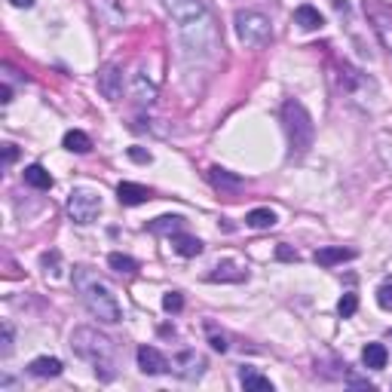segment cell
I'll list each match as a JSON object with an SVG mask.
<instances>
[{
	"instance_id": "19",
	"label": "cell",
	"mask_w": 392,
	"mask_h": 392,
	"mask_svg": "<svg viewBox=\"0 0 392 392\" xmlns=\"http://www.w3.org/2000/svg\"><path fill=\"white\" fill-rule=\"evenodd\" d=\"M181 227H184L181 214H162V218L147 224V230H151V233H162V236H175V233H181Z\"/></svg>"
},
{
	"instance_id": "5",
	"label": "cell",
	"mask_w": 392,
	"mask_h": 392,
	"mask_svg": "<svg viewBox=\"0 0 392 392\" xmlns=\"http://www.w3.org/2000/svg\"><path fill=\"white\" fill-rule=\"evenodd\" d=\"M233 28H236V37H239L242 46H251V49L264 46L273 34L270 19L261 10H239L233 16Z\"/></svg>"
},
{
	"instance_id": "17",
	"label": "cell",
	"mask_w": 392,
	"mask_h": 392,
	"mask_svg": "<svg viewBox=\"0 0 392 392\" xmlns=\"http://www.w3.org/2000/svg\"><path fill=\"white\" fill-rule=\"evenodd\" d=\"M169 239H172V248L178 251L181 257H196V255H203V242H199L196 236L175 233V236H169Z\"/></svg>"
},
{
	"instance_id": "14",
	"label": "cell",
	"mask_w": 392,
	"mask_h": 392,
	"mask_svg": "<svg viewBox=\"0 0 392 392\" xmlns=\"http://www.w3.org/2000/svg\"><path fill=\"white\" fill-rule=\"evenodd\" d=\"M203 368H205V361L199 359L196 352H181V356L172 361V371L181 374V377H187V380H194V377L203 374Z\"/></svg>"
},
{
	"instance_id": "6",
	"label": "cell",
	"mask_w": 392,
	"mask_h": 392,
	"mask_svg": "<svg viewBox=\"0 0 392 392\" xmlns=\"http://www.w3.org/2000/svg\"><path fill=\"white\" fill-rule=\"evenodd\" d=\"M68 214L77 224H92L101 214V194L92 187H74L68 194Z\"/></svg>"
},
{
	"instance_id": "21",
	"label": "cell",
	"mask_w": 392,
	"mask_h": 392,
	"mask_svg": "<svg viewBox=\"0 0 392 392\" xmlns=\"http://www.w3.org/2000/svg\"><path fill=\"white\" fill-rule=\"evenodd\" d=\"M25 184H28V187H34V190H49V187H53V175H49L43 166H37V162H34V166L25 169Z\"/></svg>"
},
{
	"instance_id": "1",
	"label": "cell",
	"mask_w": 392,
	"mask_h": 392,
	"mask_svg": "<svg viewBox=\"0 0 392 392\" xmlns=\"http://www.w3.org/2000/svg\"><path fill=\"white\" fill-rule=\"evenodd\" d=\"M172 22L184 53L196 62H212L221 49V34L205 0H172Z\"/></svg>"
},
{
	"instance_id": "3",
	"label": "cell",
	"mask_w": 392,
	"mask_h": 392,
	"mask_svg": "<svg viewBox=\"0 0 392 392\" xmlns=\"http://www.w3.org/2000/svg\"><path fill=\"white\" fill-rule=\"evenodd\" d=\"M71 350L83 361H90L101 380H114L117 377V343L108 334H101L99 328H90V325L74 328Z\"/></svg>"
},
{
	"instance_id": "32",
	"label": "cell",
	"mask_w": 392,
	"mask_h": 392,
	"mask_svg": "<svg viewBox=\"0 0 392 392\" xmlns=\"http://www.w3.org/2000/svg\"><path fill=\"white\" fill-rule=\"evenodd\" d=\"M276 257H279V261H298V251H291L288 246H279L276 248Z\"/></svg>"
},
{
	"instance_id": "4",
	"label": "cell",
	"mask_w": 392,
	"mask_h": 392,
	"mask_svg": "<svg viewBox=\"0 0 392 392\" xmlns=\"http://www.w3.org/2000/svg\"><path fill=\"white\" fill-rule=\"evenodd\" d=\"M282 126L288 135V157L300 160L309 153V147L316 142V123L309 117V110L300 105V101L288 99L282 105Z\"/></svg>"
},
{
	"instance_id": "24",
	"label": "cell",
	"mask_w": 392,
	"mask_h": 392,
	"mask_svg": "<svg viewBox=\"0 0 392 392\" xmlns=\"http://www.w3.org/2000/svg\"><path fill=\"white\" fill-rule=\"evenodd\" d=\"M108 264H110V270H117V273H126V276H132V273H138V261H135V257H129V255H120V251H114V255L108 257Z\"/></svg>"
},
{
	"instance_id": "22",
	"label": "cell",
	"mask_w": 392,
	"mask_h": 392,
	"mask_svg": "<svg viewBox=\"0 0 392 392\" xmlns=\"http://www.w3.org/2000/svg\"><path fill=\"white\" fill-rule=\"evenodd\" d=\"M65 147H68L71 153H90L92 151V138L86 135V132H80V129H71V132H65Z\"/></svg>"
},
{
	"instance_id": "20",
	"label": "cell",
	"mask_w": 392,
	"mask_h": 392,
	"mask_svg": "<svg viewBox=\"0 0 392 392\" xmlns=\"http://www.w3.org/2000/svg\"><path fill=\"white\" fill-rule=\"evenodd\" d=\"M28 374H34V377H58V374H62V361L53 359V356H40V359H34L31 365H28Z\"/></svg>"
},
{
	"instance_id": "9",
	"label": "cell",
	"mask_w": 392,
	"mask_h": 392,
	"mask_svg": "<svg viewBox=\"0 0 392 392\" xmlns=\"http://www.w3.org/2000/svg\"><path fill=\"white\" fill-rule=\"evenodd\" d=\"M129 95L135 105H153L157 101V83L153 80H147L144 71L132 74V83H129Z\"/></svg>"
},
{
	"instance_id": "33",
	"label": "cell",
	"mask_w": 392,
	"mask_h": 392,
	"mask_svg": "<svg viewBox=\"0 0 392 392\" xmlns=\"http://www.w3.org/2000/svg\"><path fill=\"white\" fill-rule=\"evenodd\" d=\"M19 157V151H16V144H3V162L6 166H12V160Z\"/></svg>"
},
{
	"instance_id": "34",
	"label": "cell",
	"mask_w": 392,
	"mask_h": 392,
	"mask_svg": "<svg viewBox=\"0 0 392 392\" xmlns=\"http://www.w3.org/2000/svg\"><path fill=\"white\" fill-rule=\"evenodd\" d=\"M12 6H19V10H28V6H34V0H10Z\"/></svg>"
},
{
	"instance_id": "12",
	"label": "cell",
	"mask_w": 392,
	"mask_h": 392,
	"mask_svg": "<svg viewBox=\"0 0 392 392\" xmlns=\"http://www.w3.org/2000/svg\"><path fill=\"white\" fill-rule=\"evenodd\" d=\"M352 257H356V251L343 248V246H325L316 251V264H319V267H337V264L352 261Z\"/></svg>"
},
{
	"instance_id": "35",
	"label": "cell",
	"mask_w": 392,
	"mask_h": 392,
	"mask_svg": "<svg viewBox=\"0 0 392 392\" xmlns=\"http://www.w3.org/2000/svg\"><path fill=\"white\" fill-rule=\"evenodd\" d=\"M389 334H392V331H389Z\"/></svg>"
},
{
	"instance_id": "2",
	"label": "cell",
	"mask_w": 392,
	"mask_h": 392,
	"mask_svg": "<svg viewBox=\"0 0 392 392\" xmlns=\"http://www.w3.org/2000/svg\"><path fill=\"white\" fill-rule=\"evenodd\" d=\"M74 288L80 291V300L90 309L99 322L105 325H117L123 319V307L117 300L114 288H110L99 273H92L90 267H74Z\"/></svg>"
},
{
	"instance_id": "31",
	"label": "cell",
	"mask_w": 392,
	"mask_h": 392,
	"mask_svg": "<svg viewBox=\"0 0 392 392\" xmlns=\"http://www.w3.org/2000/svg\"><path fill=\"white\" fill-rule=\"evenodd\" d=\"M129 160H135V162H151V153L142 151V147H129Z\"/></svg>"
},
{
	"instance_id": "8",
	"label": "cell",
	"mask_w": 392,
	"mask_h": 392,
	"mask_svg": "<svg viewBox=\"0 0 392 392\" xmlns=\"http://www.w3.org/2000/svg\"><path fill=\"white\" fill-rule=\"evenodd\" d=\"M138 368H142L144 374H151V377L172 371V368H169V359L162 356L157 346H138Z\"/></svg>"
},
{
	"instance_id": "28",
	"label": "cell",
	"mask_w": 392,
	"mask_h": 392,
	"mask_svg": "<svg viewBox=\"0 0 392 392\" xmlns=\"http://www.w3.org/2000/svg\"><path fill=\"white\" fill-rule=\"evenodd\" d=\"M181 307H184V298H181V291H169L166 298H162V309H166V313H178Z\"/></svg>"
},
{
	"instance_id": "18",
	"label": "cell",
	"mask_w": 392,
	"mask_h": 392,
	"mask_svg": "<svg viewBox=\"0 0 392 392\" xmlns=\"http://www.w3.org/2000/svg\"><path fill=\"white\" fill-rule=\"evenodd\" d=\"M239 383H242V386H246L248 392H273L270 377L257 374L255 368H242V371H239Z\"/></svg>"
},
{
	"instance_id": "15",
	"label": "cell",
	"mask_w": 392,
	"mask_h": 392,
	"mask_svg": "<svg viewBox=\"0 0 392 392\" xmlns=\"http://www.w3.org/2000/svg\"><path fill=\"white\" fill-rule=\"evenodd\" d=\"M294 25H300L303 31H316V28L325 25V19H322V12L316 10V6L303 3V6H298V10H294Z\"/></svg>"
},
{
	"instance_id": "7",
	"label": "cell",
	"mask_w": 392,
	"mask_h": 392,
	"mask_svg": "<svg viewBox=\"0 0 392 392\" xmlns=\"http://www.w3.org/2000/svg\"><path fill=\"white\" fill-rule=\"evenodd\" d=\"M99 92L108 101H120L123 99V68L117 62H108L99 71Z\"/></svg>"
},
{
	"instance_id": "27",
	"label": "cell",
	"mask_w": 392,
	"mask_h": 392,
	"mask_svg": "<svg viewBox=\"0 0 392 392\" xmlns=\"http://www.w3.org/2000/svg\"><path fill=\"white\" fill-rule=\"evenodd\" d=\"M377 303H380V309L392 313V282H383L377 288Z\"/></svg>"
},
{
	"instance_id": "25",
	"label": "cell",
	"mask_w": 392,
	"mask_h": 392,
	"mask_svg": "<svg viewBox=\"0 0 392 392\" xmlns=\"http://www.w3.org/2000/svg\"><path fill=\"white\" fill-rule=\"evenodd\" d=\"M356 309H359V298L356 294H343L337 303V313H340V319H350V316H356Z\"/></svg>"
},
{
	"instance_id": "11",
	"label": "cell",
	"mask_w": 392,
	"mask_h": 392,
	"mask_svg": "<svg viewBox=\"0 0 392 392\" xmlns=\"http://www.w3.org/2000/svg\"><path fill=\"white\" fill-rule=\"evenodd\" d=\"M117 199H120L123 205H142L151 199V190L144 187V184H135V181H120V187H117Z\"/></svg>"
},
{
	"instance_id": "13",
	"label": "cell",
	"mask_w": 392,
	"mask_h": 392,
	"mask_svg": "<svg viewBox=\"0 0 392 392\" xmlns=\"http://www.w3.org/2000/svg\"><path fill=\"white\" fill-rule=\"evenodd\" d=\"M246 279H248V270H242L239 264H233V261L218 264V267L209 273V282H246Z\"/></svg>"
},
{
	"instance_id": "30",
	"label": "cell",
	"mask_w": 392,
	"mask_h": 392,
	"mask_svg": "<svg viewBox=\"0 0 392 392\" xmlns=\"http://www.w3.org/2000/svg\"><path fill=\"white\" fill-rule=\"evenodd\" d=\"M10 352H12V328H10V325H3V346H0V356H10Z\"/></svg>"
},
{
	"instance_id": "23",
	"label": "cell",
	"mask_w": 392,
	"mask_h": 392,
	"mask_svg": "<svg viewBox=\"0 0 392 392\" xmlns=\"http://www.w3.org/2000/svg\"><path fill=\"white\" fill-rule=\"evenodd\" d=\"M246 224L255 227V230H267V227L276 224V212L273 209H251L246 214Z\"/></svg>"
},
{
	"instance_id": "29",
	"label": "cell",
	"mask_w": 392,
	"mask_h": 392,
	"mask_svg": "<svg viewBox=\"0 0 392 392\" xmlns=\"http://www.w3.org/2000/svg\"><path fill=\"white\" fill-rule=\"evenodd\" d=\"M209 343H212V350H218V352H227V337L224 334H214L212 331V325H209Z\"/></svg>"
},
{
	"instance_id": "26",
	"label": "cell",
	"mask_w": 392,
	"mask_h": 392,
	"mask_svg": "<svg viewBox=\"0 0 392 392\" xmlns=\"http://www.w3.org/2000/svg\"><path fill=\"white\" fill-rule=\"evenodd\" d=\"M374 22H377V34L383 37V43L392 49V19H386V16H374Z\"/></svg>"
},
{
	"instance_id": "10",
	"label": "cell",
	"mask_w": 392,
	"mask_h": 392,
	"mask_svg": "<svg viewBox=\"0 0 392 392\" xmlns=\"http://www.w3.org/2000/svg\"><path fill=\"white\" fill-rule=\"evenodd\" d=\"M209 181H212L214 190H221V194H236V190L242 187V178H239V175L227 172V169H221V166H212V169H209Z\"/></svg>"
},
{
	"instance_id": "16",
	"label": "cell",
	"mask_w": 392,
	"mask_h": 392,
	"mask_svg": "<svg viewBox=\"0 0 392 392\" xmlns=\"http://www.w3.org/2000/svg\"><path fill=\"white\" fill-rule=\"evenodd\" d=\"M389 361V352L383 343H368L365 350H361V365L371 368V371H380V368H386Z\"/></svg>"
}]
</instances>
